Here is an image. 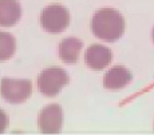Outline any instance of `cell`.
I'll use <instances>...</instances> for the list:
<instances>
[{
  "mask_svg": "<svg viewBox=\"0 0 154 135\" xmlns=\"http://www.w3.org/2000/svg\"><path fill=\"white\" fill-rule=\"evenodd\" d=\"M112 60V52L110 48L102 44H93L85 52V62L87 67L94 71L105 70Z\"/></svg>",
  "mask_w": 154,
  "mask_h": 135,
  "instance_id": "cell-6",
  "label": "cell"
},
{
  "mask_svg": "<svg viewBox=\"0 0 154 135\" xmlns=\"http://www.w3.org/2000/svg\"><path fill=\"white\" fill-rule=\"evenodd\" d=\"M133 74L123 66H115L110 68L105 74L103 78V86L106 90L118 91L125 88L127 84L131 82Z\"/></svg>",
  "mask_w": 154,
  "mask_h": 135,
  "instance_id": "cell-7",
  "label": "cell"
},
{
  "mask_svg": "<svg viewBox=\"0 0 154 135\" xmlns=\"http://www.w3.org/2000/svg\"><path fill=\"white\" fill-rule=\"evenodd\" d=\"M22 16V5L17 0H0V27H12Z\"/></svg>",
  "mask_w": 154,
  "mask_h": 135,
  "instance_id": "cell-8",
  "label": "cell"
},
{
  "mask_svg": "<svg viewBox=\"0 0 154 135\" xmlns=\"http://www.w3.org/2000/svg\"><path fill=\"white\" fill-rule=\"evenodd\" d=\"M43 30L50 34H59L70 24V12L62 4H50L43 8L40 15Z\"/></svg>",
  "mask_w": 154,
  "mask_h": 135,
  "instance_id": "cell-3",
  "label": "cell"
},
{
  "mask_svg": "<svg viewBox=\"0 0 154 135\" xmlns=\"http://www.w3.org/2000/svg\"><path fill=\"white\" fill-rule=\"evenodd\" d=\"M70 82V76L60 67H48L38 76V90L44 96H56Z\"/></svg>",
  "mask_w": 154,
  "mask_h": 135,
  "instance_id": "cell-2",
  "label": "cell"
},
{
  "mask_svg": "<svg viewBox=\"0 0 154 135\" xmlns=\"http://www.w3.org/2000/svg\"><path fill=\"white\" fill-rule=\"evenodd\" d=\"M63 126V110L59 104H48L39 112L38 128L42 134H58Z\"/></svg>",
  "mask_w": 154,
  "mask_h": 135,
  "instance_id": "cell-5",
  "label": "cell"
},
{
  "mask_svg": "<svg viewBox=\"0 0 154 135\" xmlns=\"http://www.w3.org/2000/svg\"><path fill=\"white\" fill-rule=\"evenodd\" d=\"M7 126H8V115L5 114V111H3L0 108V134H3L7 130Z\"/></svg>",
  "mask_w": 154,
  "mask_h": 135,
  "instance_id": "cell-11",
  "label": "cell"
},
{
  "mask_svg": "<svg viewBox=\"0 0 154 135\" xmlns=\"http://www.w3.org/2000/svg\"><path fill=\"white\" fill-rule=\"evenodd\" d=\"M82 47H83V43L78 38H66L59 43V58L64 63H76L79 54L82 51Z\"/></svg>",
  "mask_w": 154,
  "mask_h": 135,
  "instance_id": "cell-9",
  "label": "cell"
},
{
  "mask_svg": "<svg viewBox=\"0 0 154 135\" xmlns=\"http://www.w3.org/2000/svg\"><path fill=\"white\" fill-rule=\"evenodd\" d=\"M0 94L8 103H23L31 96L32 83L28 79L4 78L2 79V83H0Z\"/></svg>",
  "mask_w": 154,
  "mask_h": 135,
  "instance_id": "cell-4",
  "label": "cell"
},
{
  "mask_svg": "<svg viewBox=\"0 0 154 135\" xmlns=\"http://www.w3.org/2000/svg\"><path fill=\"white\" fill-rule=\"evenodd\" d=\"M126 28L125 17L114 8H100L91 19V31L98 39L115 42L123 35Z\"/></svg>",
  "mask_w": 154,
  "mask_h": 135,
  "instance_id": "cell-1",
  "label": "cell"
},
{
  "mask_svg": "<svg viewBox=\"0 0 154 135\" xmlns=\"http://www.w3.org/2000/svg\"><path fill=\"white\" fill-rule=\"evenodd\" d=\"M153 42H154V27H153Z\"/></svg>",
  "mask_w": 154,
  "mask_h": 135,
  "instance_id": "cell-12",
  "label": "cell"
},
{
  "mask_svg": "<svg viewBox=\"0 0 154 135\" xmlns=\"http://www.w3.org/2000/svg\"><path fill=\"white\" fill-rule=\"evenodd\" d=\"M16 51V40L11 34L0 31V62L8 60Z\"/></svg>",
  "mask_w": 154,
  "mask_h": 135,
  "instance_id": "cell-10",
  "label": "cell"
}]
</instances>
